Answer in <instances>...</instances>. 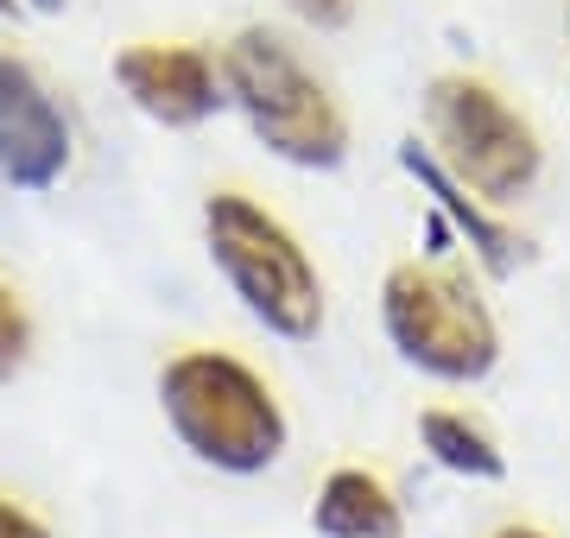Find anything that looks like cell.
Wrapping results in <instances>:
<instances>
[{"instance_id": "obj_1", "label": "cell", "mask_w": 570, "mask_h": 538, "mask_svg": "<svg viewBox=\"0 0 570 538\" xmlns=\"http://www.w3.org/2000/svg\"><path fill=\"white\" fill-rule=\"evenodd\" d=\"M165 425L197 462L223 476H261L285 450V412L261 373L223 349H184L159 368Z\"/></svg>"}, {"instance_id": "obj_2", "label": "cell", "mask_w": 570, "mask_h": 538, "mask_svg": "<svg viewBox=\"0 0 570 538\" xmlns=\"http://www.w3.org/2000/svg\"><path fill=\"white\" fill-rule=\"evenodd\" d=\"M204 241L228 291L242 298V311L266 323L285 342H305L324 323V279L311 267V253L298 248V235L266 216L242 190H216L204 203Z\"/></svg>"}, {"instance_id": "obj_3", "label": "cell", "mask_w": 570, "mask_h": 538, "mask_svg": "<svg viewBox=\"0 0 570 538\" xmlns=\"http://www.w3.org/2000/svg\"><path fill=\"white\" fill-rule=\"evenodd\" d=\"M223 96L247 114L254 140L266 152H279L285 166H305V171L343 166V152H348L343 108L298 63V51L279 32L247 26L242 39L228 44L223 51Z\"/></svg>"}, {"instance_id": "obj_4", "label": "cell", "mask_w": 570, "mask_h": 538, "mask_svg": "<svg viewBox=\"0 0 570 538\" xmlns=\"http://www.w3.org/2000/svg\"><path fill=\"white\" fill-rule=\"evenodd\" d=\"M381 323L400 361H412L431 380L469 387L501 361V330L469 279L438 267H393L381 286Z\"/></svg>"}, {"instance_id": "obj_5", "label": "cell", "mask_w": 570, "mask_h": 538, "mask_svg": "<svg viewBox=\"0 0 570 538\" xmlns=\"http://www.w3.org/2000/svg\"><path fill=\"white\" fill-rule=\"evenodd\" d=\"M431 133H438V166L463 190L513 203L539 185V133L508 108V96L475 77H438L425 96Z\"/></svg>"}, {"instance_id": "obj_6", "label": "cell", "mask_w": 570, "mask_h": 538, "mask_svg": "<svg viewBox=\"0 0 570 538\" xmlns=\"http://www.w3.org/2000/svg\"><path fill=\"white\" fill-rule=\"evenodd\" d=\"M70 171V121L39 70L0 58V185L51 190Z\"/></svg>"}, {"instance_id": "obj_7", "label": "cell", "mask_w": 570, "mask_h": 538, "mask_svg": "<svg viewBox=\"0 0 570 538\" xmlns=\"http://www.w3.org/2000/svg\"><path fill=\"white\" fill-rule=\"evenodd\" d=\"M115 83L159 127H197L223 102V70L197 44H127L115 58Z\"/></svg>"}, {"instance_id": "obj_8", "label": "cell", "mask_w": 570, "mask_h": 538, "mask_svg": "<svg viewBox=\"0 0 570 538\" xmlns=\"http://www.w3.org/2000/svg\"><path fill=\"white\" fill-rule=\"evenodd\" d=\"M400 166H406V178H419V190L431 197V209L456 222V235H463L469 248L482 253V267H489L494 279H508V272L520 267V260H527V241H520L513 228L494 222L489 209L475 203V197H469V190L456 185V178H450L444 166H438V152H425L419 140H400Z\"/></svg>"}, {"instance_id": "obj_9", "label": "cell", "mask_w": 570, "mask_h": 538, "mask_svg": "<svg viewBox=\"0 0 570 538\" xmlns=\"http://www.w3.org/2000/svg\"><path fill=\"white\" fill-rule=\"evenodd\" d=\"M311 526L324 538H406L400 500L387 495V481L367 469H336L311 500Z\"/></svg>"}, {"instance_id": "obj_10", "label": "cell", "mask_w": 570, "mask_h": 538, "mask_svg": "<svg viewBox=\"0 0 570 538\" xmlns=\"http://www.w3.org/2000/svg\"><path fill=\"white\" fill-rule=\"evenodd\" d=\"M419 437H425L431 462H444L450 476H469V481H501L508 476V456L494 450V437L475 431V425L456 418V412H425L419 418Z\"/></svg>"}, {"instance_id": "obj_11", "label": "cell", "mask_w": 570, "mask_h": 538, "mask_svg": "<svg viewBox=\"0 0 570 538\" xmlns=\"http://www.w3.org/2000/svg\"><path fill=\"white\" fill-rule=\"evenodd\" d=\"M32 355V317H26L20 291L0 286V380H13Z\"/></svg>"}, {"instance_id": "obj_12", "label": "cell", "mask_w": 570, "mask_h": 538, "mask_svg": "<svg viewBox=\"0 0 570 538\" xmlns=\"http://www.w3.org/2000/svg\"><path fill=\"white\" fill-rule=\"evenodd\" d=\"M0 538H51V526H45V519H32L20 500L0 495Z\"/></svg>"}, {"instance_id": "obj_13", "label": "cell", "mask_w": 570, "mask_h": 538, "mask_svg": "<svg viewBox=\"0 0 570 538\" xmlns=\"http://www.w3.org/2000/svg\"><path fill=\"white\" fill-rule=\"evenodd\" d=\"M292 13H305L311 26H343L348 13H355V0H285Z\"/></svg>"}, {"instance_id": "obj_14", "label": "cell", "mask_w": 570, "mask_h": 538, "mask_svg": "<svg viewBox=\"0 0 570 538\" xmlns=\"http://www.w3.org/2000/svg\"><path fill=\"white\" fill-rule=\"evenodd\" d=\"M494 538H546V532H532V526H508V532H494Z\"/></svg>"}, {"instance_id": "obj_15", "label": "cell", "mask_w": 570, "mask_h": 538, "mask_svg": "<svg viewBox=\"0 0 570 538\" xmlns=\"http://www.w3.org/2000/svg\"><path fill=\"white\" fill-rule=\"evenodd\" d=\"M32 7H39V13H58V7H63V0H32Z\"/></svg>"}, {"instance_id": "obj_16", "label": "cell", "mask_w": 570, "mask_h": 538, "mask_svg": "<svg viewBox=\"0 0 570 538\" xmlns=\"http://www.w3.org/2000/svg\"><path fill=\"white\" fill-rule=\"evenodd\" d=\"M7 7H13V0H0V13H7Z\"/></svg>"}]
</instances>
